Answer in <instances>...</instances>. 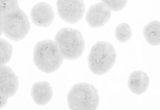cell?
<instances>
[{
  "mask_svg": "<svg viewBox=\"0 0 160 110\" xmlns=\"http://www.w3.org/2000/svg\"><path fill=\"white\" fill-rule=\"evenodd\" d=\"M0 19L2 33L9 39L19 41L29 34V18L19 7L18 0H0Z\"/></svg>",
  "mask_w": 160,
  "mask_h": 110,
  "instance_id": "cell-1",
  "label": "cell"
},
{
  "mask_svg": "<svg viewBox=\"0 0 160 110\" xmlns=\"http://www.w3.org/2000/svg\"><path fill=\"white\" fill-rule=\"evenodd\" d=\"M33 55L37 68L46 74L58 70L64 60L55 41L49 39L38 42L33 49Z\"/></svg>",
  "mask_w": 160,
  "mask_h": 110,
  "instance_id": "cell-2",
  "label": "cell"
},
{
  "mask_svg": "<svg viewBox=\"0 0 160 110\" xmlns=\"http://www.w3.org/2000/svg\"><path fill=\"white\" fill-rule=\"evenodd\" d=\"M115 48L110 43L99 41L92 45L88 56L90 70L97 75H102L111 70L116 62Z\"/></svg>",
  "mask_w": 160,
  "mask_h": 110,
  "instance_id": "cell-3",
  "label": "cell"
},
{
  "mask_svg": "<svg viewBox=\"0 0 160 110\" xmlns=\"http://www.w3.org/2000/svg\"><path fill=\"white\" fill-rule=\"evenodd\" d=\"M68 105L72 110H95L99 106L100 98L97 89L91 84H76L67 96Z\"/></svg>",
  "mask_w": 160,
  "mask_h": 110,
  "instance_id": "cell-4",
  "label": "cell"
},
{
  "mask_svg": "<svg viewBox=\"0 0 160 110\" xmlns=\"http://www.w3.org/2000/svg\"><path fill=\"white\" fill-rule=\"evenodd\" d=\"M55 42L64 59L74 60L83 53L85 41L78 30L72 28H63L56 33Z\"/></svg>",
  "mask_w": 160,
  "mask_h": 110,
  "instance_id": "cell-5",
  "label": "cell"
},
{
  "mask_svg": "<svg viewBox=\"0 0 160 110\" xmlns=\"http://www.w3.org/2000/svg\"><path fill=\"white\" fill-rule=\"evenodd\" d=\"M19 79L12 69L7 65L0 66V109L7 105L8 99L17 93Z\"/></svg>",
  "mask_w": 160,
  "mask_h": 110,
  "instance_id": "cell-6",
  "label": "cell"
},
{
  "mask_svg": "<svg viewBox=\"0 0 160 110\" xmlns=\"http://www.w3.org/2000/svg\"><path fill=\"white\" fill-rule=\"evenodd\" d=\"M56 6L59 17L71 24L78 23L86 12L83 0H57Z\"/></svg>",
  "mask_w": 160,
  "mask_h": 110,
  "instance_id": "cell-7",
  "label": "cell"
},
{
  "mask_svg": "<svg viewBox=\"0 0 160 110\" xmlns=\"http://www.w3.org/2000/svg\"><path fill=\"white\" fill-rule=\"evenodd\" d=\"M111 15L112 11L102 2H98L88 9L86 20L91 28H100L109 21Z\"/></svg>",
  "mask_w": 160,
  "mask_h": 110,
  "instance_id": "cell-8",
  "label": "cell"
},
{
  "mask_svg": "<svg viewBox=\"0 0 160 110\" xmlns=\"http://www.w3.org/2000/svg\"><path fill=\"white\" fill-rule=\"evenodd\" d=\"M32 22L39 27H48L54 20V12L51 5L42 2L33 5L30 13Z\"/></svg>",
  "mask_w": 160,
  "mask_h": 110,
  "instance_id": "cell-9",
  "label": "cell"
},
{
  "mask_svg": "<svg viewBox=\"0 0 160 110\" xmlns=\"http://www.w3.org/2000/svg\"><path fill=\"white\" fill-rule=\"evenodd\" d=\"M31 94L36 104L38 105H46L53 98V89L47 82H38L33 85Z\"/></svg>",
  "mask_w": 160,
  "mask_h": 110,
  "instance_id": "cell-10",
  "label": "cell"
},
{
  "mask_svg": "<svg viewBox=\"0 0 160 110\" xmlns=\"http://www.w3.org/2000/svg\"><path fill=\"white\" fill-rule=\"evenodd\" d=\"M149 78L145 72L136 70L132 73L128 78V86L132 93L140 95L148 90Z\"/></svg>",
  "mask_w": 160,
  "mask_h": 110,
  "instance_id": "cell-11",
  "label": "cell"
},
{
  "mask_svg": "<svg viewBox=\"0 0 160 110\" xmlns=\"http://www.w3.org/2000/svg\"><path fill=\"white\" fill-rule=\"evenodd\" d=\"M159 22L152 21L144 27L143 34L146 41L152 46L159 45Z\"/></svg>",
  "mask_w": 160,
  "mask_h": 110,
  "instance_id": "cell-12",
  "label": "cell"
},
{
  "mask_svg": "<svg viewBox=\"0 0 160 110\" xmlns=\"http://www.w3.org/2000/svg\"><path fill=\"white\" fill-rule=\"evenodd\" d=\"M13 47L8 41L0 38V66L6 65L11 60Z\"/></svg>",
  "mask_w": 160,
  "mask_h": 110,
  "instance_id": "cell-13",
  "label": "cell"
},
{
  "mask_svg": "<svg viewBox=\"0 0 160 110\" xmlns=\"http://www.w3.org/2000/svg\"><path fill=\"white\" fill-rule=\"evenodd\" d=\"M115 37L120 43L128 41L132 37V29L128 23H122L115 28Z\"/></svg>",
  "mask_w": 160,
  "mask_h": 110,
  "instance_id": "cell-14",
  "label": "cell"
},
{
  "mask_svg": "<svg viewBox=\"0 0 160 110\" xmlns=\"http://www.w3.org/2000/svg\"><path fill=\"white\" fill-rule=\"evenodd\" d=\"M112 12H119L125 8L128 0H100Z\"/></svg>",
  "mask_w": 160,
  "mask_h": 110,
  "instance_id": "cell-15",
  "label": "cell"
},
{
  "mask_svg": "<svg viewBox=\"0 0 160 110\" xmlns=\"http://www.w3.org/2000/svg\"><path fill=\"white\" fill-rule=\"evenodd\" d=\"M3 33H2V25H1V19H0V36H1Z\"/></svg>",
  "mask_w": 160,
  "mask_h": 110,
  "instance_id": "cell-16",
  "label": "cell"
}]
</instances>
